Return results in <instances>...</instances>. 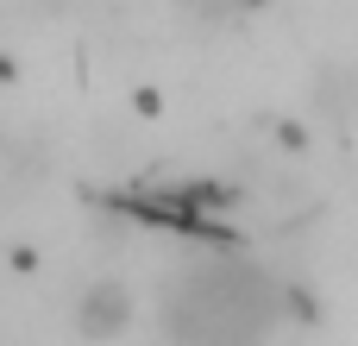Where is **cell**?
<instances>
[{
  "label": "cell",
  "mask_w": 358,
  "mask_h": 346,
  "mask_svg": "<svg viewBox=\"0 0 358 346\" xmlns=\"http://www.w3.org/2000/svg\"><path fill=\"white\" fill-rule=\"evenodd\" d=\"M164 315L176 346H258L283 315V290L245 258H214L176 277Z\"/></svg>",
  "instance_id": "obj_1"
},
{
  "label": "cell",
  "mask_w": 358,
  "mask_h": 346,
  "mask_svg": "<svg viewBox=\"0 0 358 346\" xmlns=\"http://www.w3.org/2000/svg\"><path fill=\"white\" fill-rule=\"evenodd\" d=\"M132 290L120 284V277H94V284H82V296H76V334L82 340H120L126 328H132Z\"/></svg>",
  "instance_id": "obj_2"
},
{
  "label": "cell",
  "mask_w": 358,
  "mask_h": 346,
  "mask_svg": "<svg viewBox=\"0 0 358 346\" xmlns=\"http://www.w3.org/2000/svg\"><path fill=\"white\" fill-rule=\"evenodd\" d=\"M214 6H227V0H214ZM233 6H239V0H233Z\"/></svg>",
  "instance_id": "obj_3"
}]
</instances>
